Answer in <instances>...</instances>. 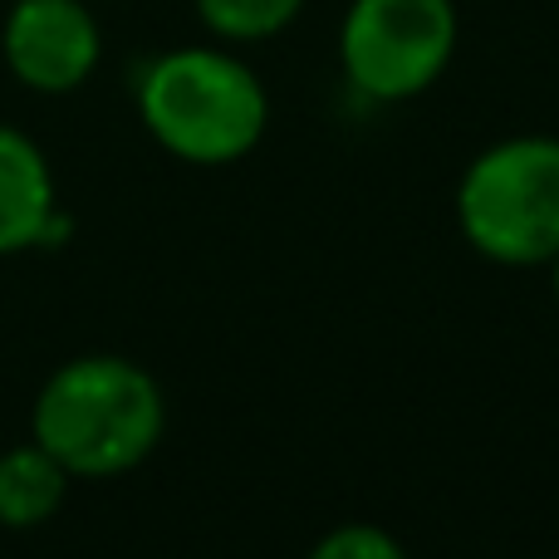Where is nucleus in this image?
<instances>
[{"instance_id": "obj_1", "label": "nucleus", "mask_w": 559, "mask_h": 559, "mask_svg": "<svg viewBox=\"0 0 559 559\" xmlns=\"http://www.w3.org/2000/svg\"><path fill=\"white\" fill-rule=\"evenodd\" d=\"M163 388L118 354H84L45 378L35 397V442L69 476H123L163 442Z\"/></svg>"}, {"instance_id": "obj_2", "label": "nucleus", "mask_w": 559, "mask_h": 559, "mask_svg": "<svg viewBox=\"0 0 559 559\" xmlns=\"http://www.w3.org/2000/svg\"><path fill=\"white\" fill-rule=\"evenodd\" d=\"M143 128L173 157L197 167L241 163L271 123L265 84L246 59L212 45L167 49L138 79Z\"/></svg>"}, {"instance_id": "obj_3", "label": "nucleus", "mask_w": 559, "mask_h": 559, "mask_svg": "<svg viewBox=\"0 0 559 559\" xmlns=\"http://www.w3.org/2000/svg\"><path fill=\"white\" fill-rule=\"evenodd\" d=\"M462 236L496 265L559 255V138L531 133L486 147L456 187Z\"/></svg>"}, {"instance_id": "obj_4", "label": "nucleus", "mask_w": 559, "mask_h": 559, "mask_svg": "<svg viewBox=\"0 0 559 559\" xmlns=\"http://www.w3.org/2000/svg\"><path fill=\"white\" fill-rule=\"evenodd\" d=\"M456 29V0H354L338 25V59L364 98L403 104L447 74Z\"/></svg>"}, {"instance_id": "obj_5", "label": "nucleus", "mask_w": 559, "mask_h": 559, "mask_svg": "<svg viewBox=\"0 0 559 559\" xmlns=\"http://www.w3.org/2000/svg\"><path fill=\"white\" fill-rule=\"evenodd\" d=\"M10 74L35 94H74L98 69L104 39L88 0H15L0 29Z\"/></svg>"}, {"instance_id": "obj_6", "label": "nucleus", "mask_w": 559, "mask_h": 559, "mask_svg": "<svg viewBox=\"0 0 559 559\" xmlns=\"http://www.w3.org/2000/svg\"><path fill=\"white\" fill-rule=\"evenodd\" d=\"M55 226V177L35 138L0 123V255L49 241Z\"/></svg>"}, {"instance_id": "obj_7", "label": "nucleus", "mask_w": 559, "mask_h": 559, "mask_svg": "<svg viewBox=\"0 0 559 559\" xmlns=\"http://www.w3.org/2000/svg\"><path fill=\"white\" fill-rule=\"evenodd\" d=\"M69 472L39 442L10 447L0 456V525L5 531H35L64 506Z\"/></svg>"}, {"instance_id": "obj_8", "label": "nucleus", "mask_w": 559, "mask_h": 559, "mask_svg": "<svg viewBox=\"0 0 559 559\" xmlns=\"http://www.w3.org/2000/svg\"><path fill=\"white\" fill-rule=\"evenodd\" d=\"M192 5H197V20L216 39L261 45V39H275L280 29L295 25L305 0H192Z\"/></svg>"}, {"instance_id": "obj_9", "label": "nucleus", "mask_w": 559, "mask_h": 559, "mask_svg": "<svg viewBox=\"0 0 559 559\" xmlns=\"http://www.w3.org/2000/svg\"><path fill=\"white\" fill-rule=\"evenodd\" d=\"M309 559H407L383 525H338L309 550Z\"/></svg>"}, {"instance_id": "obj_10", "label": "nucleus", "mask_w": 559, "mask_h": 559, "mask_svg": "<svg viewBox=\"0 0 559 559\" xmlns=\"http://www.w3.org/2000/svg\"><path fill=\"white\" fill-rule=\"evenodd\" d=\"M550 265H555V295H559V255H555V261H550Z\"/></svg>"}]
</instances>
